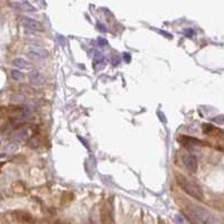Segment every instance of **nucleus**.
Masks as SVG:
<instances>
[{"mask_svg":"<svg viewBox=\"0 0 224 224\" xmlns=\"http://www.w3.org/2000/svg\"><path fill=\"white\" fill-rule=\"evenodd\" d=\"M181 160H183L184 166L189 170V172H192V173L197 172V169H198V164H197V159L195 158V156L189 155V153H186V155H183Z\"/></svg>","mask_w":224,"mask_h":224,"instance_id":"obj_5","label":"nucleus"},{"mask_svg":"<svg viewBox=\"0 0 224 224\" xmlns=\"http://www.w3.org/2000/svg\"><path fill=\"white\" fill-rule=\"evenodd\" d=\"M22 24L26 29L33 31H43V25L35 19H31L29 17H22Z\"/></svg>","mask_w":224,"mask_h":224,"instance_id":"obj_6","label":"nucleus"},{"mask_svg":"<svg viewBox=\"0 0 224 224\" xmlns=\"http://www.w3.org/2000/svg\"><path fill=\"white\" fill-rule=\"evenodd\" d=\"M123 59H124V61L127 63H130V61H131V55H130L129 53H124L123 54Z\"/></svg>","mask_w":224,"mask_h":224,"instance_id":"obj_16","label":"nucleus"},{"mask_svg":"<svg viewBox=\"0 0 224 224\" xmlns=\"http://www.w3.org/2000/svg\"><path fill=\"white\" fill-rule=\"evenodd\" d=\"M176 181H177V184L181 186V189L184 190L186 194H188L189 196L194 197L195 200H198V201L203 200L204 194H203L202 188L193 179L187 178L184 175H177L176 176Z\"/></svg>","mask_w":224,"mask_h":224,"instance_id":"obj_1","label":"nucleus"},{"mask_svg":"<svg viewBox=\"0 0 224 224\" xmlns=\"http://www.w3.org/2000/svg\"><path fill=\"white\" fill-rule=\"evenodd\" d=\"M17 149H18V146H17V144H14V142H10L9 145H7L6 147V150L9 151V153H14Z\"/></svg>","mask_w":224,"mask_h":224,"instance_id":"obj_12","label":"nucleus"},{"mask_svg":"<svg viewBox=\"0 0 224 224\" xmlns=\"http://www.w3.org/2000/svg\"><path fill=\"white\" fill-rule=\"evenodd\" d=\"M185 35H186V37H193V35H194V31L193 29H186L185 31Z\"/></svg>","mask_w":224,"mask_h":224,"instance_id":"obj_17","label":"nucleus"},{"mask_svg":"<svg viewBox=\"0 0 224 224\" xmlns=\"http://www.w3.org/2000/svg\"><path fill=\"white\" fill-rule=\"evenodd\" d=\"M10 76H11L12 80L18 81L19 82V81L24 80L25 75L20 71H18V70H11V71H10Z\"/></svg>","mask_w":224,"mask_h":224,"instance_id":"obj_10","label":"nucleus"},{"mask_svg":"<svg viewBox=\"0 0 224 224\" xmlns=\"http://www.w3.org/2000/svg\"><path fill=\"white\" fill-rule=\"evenodd\" d=\"M98 44L100 47H105L109 45V43H108V40L104 39V38H102V37H99L98 38Z\"/></svg>","mask_w":224,"mask_h":224,"instance_id":"obj_13","label":"nucleus"},{"mask_svg":"<svg viewBox=\"0 0 224 224\" xmlns=\"http://www.w3.org/2000/svg\"><path fill=\"white\" fill-rule=\"evenodd\" d=\"M27 56L33 61H44L45 59H47L48 56V53L47 51H45L42 47H31V48L27 51Z\"/></svg>","mask_w":224,"mask_h":224,"instance_id":"obj_3","label":"nucleus"},{"mask_svg":"<svg viewBox=\"0 0 224 224\" xmlns=\"http://www.w3.org/2000/svg\"><path fill=\"white\" fill-rule=\"evenodd\" d=\"M96 26H98V29L100 31H102V33H105V31H107V28H105V26L103 24H100V22H99L98 25H96Z\"/></svg>","mask_w":224,"mask_h":224,"instance_id":"obj_14","label":"nucleus"},{"mask_svg":"<svg viewBox=\"0 0 224 224\" xmlns=\"http://www.w3.org/2000/svg\"><path fill=\"white\" fill-rule=\"evenodd\" d=\"M190 212L203 224H222L221 220L216 215H214L211 211L204 209L200 205H192Z\"/></svg>","mask_w":224,"mask_h":224,"instance_id":"obj_2","label":"nucleus"},{"mask_svg":"<svg viewBox=\"0 0 224 224\" xmlns=\"http://www.w3.org/2000/svg\"><path fill=\"white\" fill-rule=\"evenodd\" d=\"M12 64H14V66L15 67L18 68L19 70H31V65L28 64L27 61H25L24 59H14V62H12Z\"/></svg>","mask_w":224,"mask_h":224,"instance_id":"obj_9","label":"nucleus"},{"mask_svg":"<svg viewBox=\"0 0 224 224\" xmlns=\"http://www.w3.org/2000/svg\"><path fill=\"white\" fill-rule=\"evenodd\" d=\"M22 100H24V98L20 96V95H14V96H12V101H15V102H22Z\"/></svg>","mask_w":224,"mask_h":224,"instance_id":"obj_15","label":"nucleus"},{"mask_svg":"<svg viewBox=\"0 0 224 224\" xmlns=\"http://www.w3.org/2000/svg\"><path fill=\"white\" fill-rule=\"evenodd\" d=\"M28 79H29V82L34 88H40V86H43L45 84V77L37 70H33L31 73L28 74Z\"/></svg>","mask_w":224,"mask_h":224,"instance_id":"obj_4","label":"nucleus"},{"mask_svg":"<svg viewBox=\"0 0 224 224\" xmlns=\"http://www.w3.org/2000/svg\"><path fill=\"white\" fill-rule=\"evenodd\" d=\"M28 137V131L26 129H18L11 133V140L14 144L24 142Z\"/></svg>","mask_w":224,"mask_h":224,"instance_id":"obj_7","label":"nucleus"},{"mask_svg":"<svg viewBox=\"0 0 224 224\" xmlns=\"http://www.w3.org/2000/svg\"><path fill=\"white\" fill-rule=\"evenodd\" d=\"M27 144H28V146L31 148H33V149H36V148L39 147V140H38V138H36V137H33V138L29 139Z\"/></svg>","mask_w":224,"mask_h":224,"instance_id":"obj_11","label":"nucleus"},{"mask_svg":"<svg viewBox=\"0 0 224 224\" xmlns=\"http://www.w3.org/2000/svg\"><path fill=\"white\" fill-rule=\"evenodd\" d=\"M10 6L15 7L16 9L24 10V11H35V8L27 1H17V2H10Z\"/></svg>","mask_w":224,"mask_h":224,"instance_id":"obj_8","label":"nucleus"}]
</instances>
